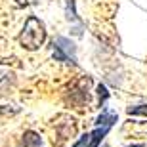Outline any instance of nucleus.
Instances as JSON below:
<instances>
[{
    "mask_svg": "<svg viewBox=\"0 0 147 147\" xmlns=\"http://www.w3.org/2000/svg\"><path fill=\"white\" fill-rule=\"evenodd\" d=\"M46 40V27L36 16H29L19 34V44L27 50H38Z\"/></svg>",
    "mask_w": 147,
    "mask_h": 147,
    "instance_id": "obj_1",
    "label": "nucleus"
},
{
    "mask_svg": "<svg viewBox=\"0 0 147 147\" xmlns=\"http://www.w3.org/2000/svg\"><path fill=\"white\" fill-rule=\"evenodd\" d=\"M54 59L76 65V44L71 38L57 36L54 40Z\"/></svg>",
    "mask_w": 147,
    "mask_h": 147,
    "instance_id": "obj_2",
    "label": "nucleus"
},
{
    "mask_svg": "<svg viewBox=\"0 0 147 147\" xmlns=\"http://www.w3.org/2000/svg\"><path fill=\"white\" fill-rule=\"evenodd\" d=\"M19 147H44V142H42V138H40V134H36L33 130H27L21 136Z\"/></svg>",
    "mask_w": 147,
    "mask_h": 147,
    "instance_id": "obj_3",
    "label": "nucleus"
},
{
    "mask_svg": "<svg viewBox=\"0 0 147 147\" xmlns=\"http://www.w3.org/2000/svg\"><path fill=\"white\" fill-rule=\"evenodd\" d=\"M115 122H117V113H113V111H103L96 119V126H111L113 128Z\"/></svg>",
    "mask_w": 147,
    "mask_h": 147,
    "instance_id": "obj_4",
    "label": "nucleus"
},
{
    "mask_svg": "<svg viewBox=\"0 0 147 147\" xmlns=\"http://www.w3.org/2000/svg\"><path fill=\"white\" fill-rule=\"evenodd\" d=\"M128 115H138V117H147V101L145 103H138V105H130L126 109Z\"/></svg>",
    "mask_w": 147,
    "mask_h": 147,
    "instance_id": "obj_5",
    "label": "nucleus"
},
{
    "mask_svg": "<svg viewBox=\"0 0 147 147\" xmlns=\"http://www.w3.org/2000/svg\"><path fill=\"white\" fill-rule=\"evenodd\" d=\"M96 92H98L99 105L103 107V105H105V101H107V98H109V92H107V88H105L103 84H98V88H96Z\"/></svg>",
    "mask_w": 147,
    "mask_h": 147,
    "instance_id": "obj_6",
    "label": "nucleus"
},
{
    "mask_svg": "<svg viewBox=\"0 0 147 147\" xmlns=\"http://www.w3.org/2000/svg\"><path fill=\"white\" fill-rule=\"evenodd\" d=\"M67 19H69V21H76V19H78L76 8H75V0H67Z\"/></svg>",
    "mask_w": 147,
    "mask_h": 147,
    "instance_id": "obj_7",
    "label": "nucleus"
},
{
    "mask_svg": "<svg viewBox=\"0 0 147 147\" xmlns=\"http://www.w3.org/2000/svg\"><path fill=\"white\" fill-rule=\"evenodd\" d=\"M88 143H90V134H82L80 140H78L73 147H88Z\"/></svg>",
    "mask_w": 147,
    "mask_h": 147,
    "instance_id": "obj_8",
    "label": "nucleus"
},
{
    "mask_svg": "<svg viewBox=\"0 0 147 147\" xmlns=\"http://www.w3.org/2000/svg\"><path fill=\"white\" fill-rule=\"evenodd\" d=\"M29 2H38V0H17L19 6H25V4H29Z\"/></svg>",
    "mask_w": 147,
    "mask_h": 147,
    "instance_id": "obj_9",
    "label": "nucleus"
},
{
    "mask_svg": "<svg viewBox=\"0 0 147 147\" xmlns=\"http://www.w3.org/2000/svg\"><path fill=\"white\" fill-rule=\"evenodd\" d=\"M130 147H143V145H142V143H138V145H130Z\"/></svg>",
    "mask_w": 147,
    "mask_h": 147,
    "instance_id": "obj_10",
    "label": "nucleus"
},
{
    "mask_svg": "<svg viewBox=\"0 0 147 147\" xmlns=\"http://www.w3.org/2000/svg\"><path fill=\"white\" fill-rule=\"evenodd\" d=\"M103 147H107V145H103Z\"/></svg>",
    "mask_w": 147,
    "mask_h": 147,
    "instance_id": "obj_11",
    "label": "nucleus"
}]
</instances>
